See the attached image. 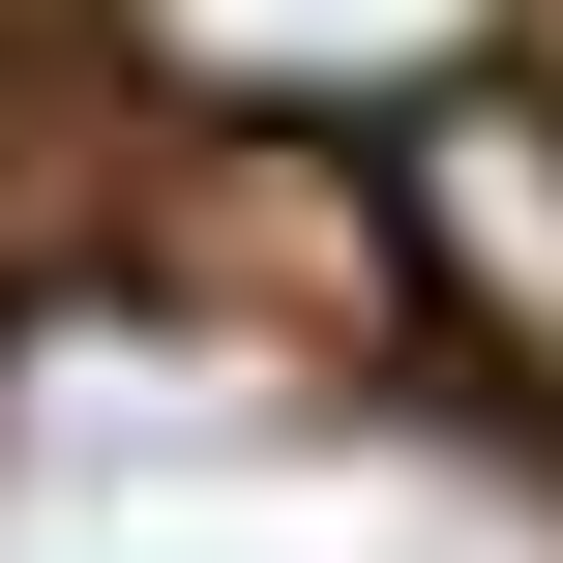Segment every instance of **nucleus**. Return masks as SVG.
<instances>
[{"mask_svg": "<svg viewBox=\"0 0 563 563\" xmlns=\"http://www.w3.org/2000/svg\"><path fill=\"white\" fill-rule=\"evenodd\" d=\"M416 267L505 386H563V119L534 89H416Z\"/></svg>", "mask_w": 563, "mask_h": 563, "instance_id": "nucleus-1", "label": "nucleus"}, {"mask_svg": "<svg viewBox=\"0 0 563 563\" xmlns=\"http://www.w3.org/2000/svg\"><path fill=\"white\" fill-rule=\"evenodd\" d=\"M178 89H445L505 0H119Z\"/></svg>", "mask_w": 563, "mask_h": 563, "instance_id": "nucleus-2", "label": "nucleus"}]
</instances>
